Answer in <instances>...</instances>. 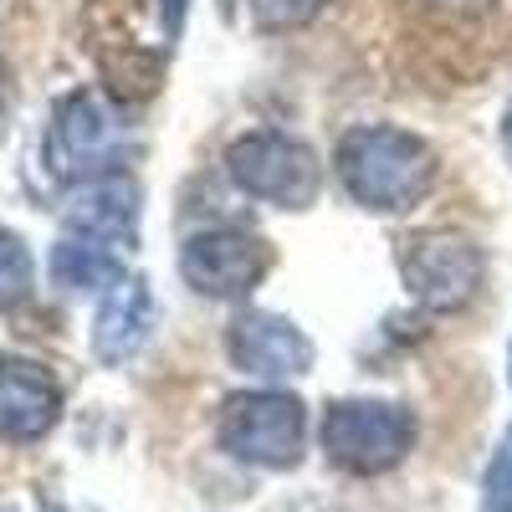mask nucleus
I'll list each match as a JSON object with an SVG mask.
<instances>
[{
	"label": "nucleus",
	"instance_id": "nucleus-1",
	"mask_svg": "<svg viewBox=\"0 0 512 512\" xmlns=\"http://www.w3.org/2000/svg\"><path fill=\"white\" fill-rule=\"evenodd\" d=\"M349 200L374 216H405L436 185V154L400 123H354L333 149Z\"/></svg>",
	"mask_w": 512,
	"mask_h": 512
},
{
	"label": "nucleus",
	"instance_id": "nucleus-15",
	"mask_svg": "<svg viewBox=\"0 0 512 512\" xmlns=\"http://www.w3.org/2000/svg\"><path fill=\"white\" fill-rule=\"evenodd\" d=\"M482 512H512V425L502 431L487 472H482Z\"/></svg>",
	"mask_w": 512,
	"mask_h": 512
},
{
	"label": "nucleus",
	"instance_id": "nucleus-19",
	"mask_svg": "<svg viewBox=\"0 0 512 512\" xmlns=\"http://www.w3.org/2000/svg\"><path fill=\"white\" fill-rule=\"evenodd\" d=\"M497 139H502V154H507V164H512V103L502 108V123H497Z\"/></svg>",
	"mask_w": 512,
	"mask_h": 512
},
{
	"label": "nucleus",
	"instance_id": "nucleus-18",
	"mask_svg": "<svg viewBox=\"0 0 512 512\" xmlns=\"http://www.w3.org/2000/svg\"><path fill=\"white\" fill-rule=\"evenodd\" d=\"M431 6H441V11H461V16H477V11L492 6V0H431Z\"/></svg>",
	"mask_w": 512,
	"mask_h": 512
},
{
	"label": "nucleus",
	"instance_id": "nucleus-5",
	"mask_svg": "<svg viewBox=\"0 0 512 512\" xmlns=\"http://www.w3.org/2000/svg\"><path fill=\"white\" fill-rule=\"evenodd\" d=\"M123 159V118L118 108L93 93L77 88L52 108V128H47V169L62 185H88L103 175H118Z\"/></svg>",
	"mask_w": 512,
	"mask_h": 512
},
{
	"label": "nucleus",
	"instance_id": "nucleus-3",
	"mask_svg": "<svg viewBox=\"0 0 512 512\" xmlns=\"http://www.w3.org/2000/svg\"><path fill=\"white\" fill-rule=\"evenodd\" d=\"M323 451L349 477H384L415 451L420 420L395 400H333L323 410Z\"/></svg>",
	"mask_w": 512,
	"mask_h": 512
},
{
	"label": "nucleus",
	"instance_id": "nucleus-17",
	"mask_svg": "<svg viewBox=\"0 0 512 512\" xmlns=\"http://www.w3.org/2000/svg\"><path fill=\"white\" fill-rule=\"evenodd\" d=\"M11 108H16V82H11V67L0 62V128H6Z\"/></svg>",
	"mask_w": 512,
	"mask_h": 512
},
{
	"label": "nucleus",
	"instance_id": "nucleus-12",
	"mask_svg": "<svg viewBox=\"0 0 512 512\" xmlns=\"http://www.w3.org/2000/svg\"><path fill=\"white\" fill-rule=\"evenodd\" d=\"M47 272L62 292H103L123 277V256L88 236H62L47 256Z\"/></svg>",
	"mask_w": 512,
	"mask_h": 512
},
{
	"label": "nucleus",
	"instance_id": "nucleus-20",
	"mask_svg": "<svg viewBox=\"0 0 512 512\" xmlns=\"http://www.w3.org/2000/svg\"><path fill=\"white\" fill-rule=\"evenodd\" d=\"M507 379H512V349H507Z\"/></svg>",
	"mask_w": 512,
	"mask_h": 512
},
{
	"label": "nucleus",
	"instance_id": "nucleus-9",
	"mask_svg": "<svg viewBox=\"0 0 512 512\" xmlns=\"http://www.w3.org/2000/svg\"><path fill=\"white\" fill-rule=\"evenodd\" d=\"M159 308H154V292L144 277L123 272L113 287L98 292V313H93V354L98 364L118 369L134 354H144V344L154 338Z\"/></svg>",
	"mask_w": 512,
	"mask_h": 512
},
{
	"label": "nucleus",
	"instance_id": "nucleus-13",
	"mask_svg": "<svg viewBox=\"0 0 512 512\" xmlns=\"http://www.w3.org/2000/svg\"><path fill=\"white\" fill-rule=\"evenodd\" d=\"M36 287V262H31V246L0 226V313L21 308Z\"/></svg>",
	"mask_w": 512,
	"mask_h": 512
},
{
	"label": "nucleus",
	"instance_id": "nucleus-10",
	"mask_svg": "<svg viewBox=\"0 0 512 512\" xmlns=\"http://www.w3.org/2000/svg\"><path fill=\"white\" fill-rule=\"evenodd\" d=\"M62 415L57 379L31 359H0V441H41Z\"/></svg>",
	"mask_w": 512,
	"mask_h": 512
},
{
	"label": "nucleus",
	"instance_id": "nucleus-16",
	"mask_svg": "<svg viewBox=\"0 0 512 512\" xmlns=\"http://www.w3.org/2000/svg\"><path fill=\"white\" fill-rule=\"evenodd\" d=\"M185 11H190V0H159V26H164L169 47H175V36L185 31Z\"/></svg>",
	"mask_w": 512,
	"mask_h": 512
},
{
	"label": "nucleus",
	"instance_id": "nucleus-4",
	"mask_svg": "<svg viewBox=\"0 0 512 512\" xmlns=\"http://www.w3.org/2000/svg\"><path fill=\"white\" fill-rule=\"evenodd\" d=\"M226 175L241 195L277 205V210H308L323 195V164L318 154L282 128H251L231 139L226 149Z\"/></svg>",
	"mask_w": 512,
	"mask_h": 512
},
{
	"label": "nucleus",
	"instance_id": "nucleus-7",
	"mask_svg": "<svg viewBox=\"0 0 512 512\" xmlns=\"http://www.w3.org/2000/svg\"><path fill=\"white\" fill-rule=\"evenodd\" d=\"M267 272H272V246L267 236L246 226H205L180 246L185 287H195L200 297H216V303H241L251 287H262Z\"/></svg>",
	"mask_w": 512,
	"mask_h": 512
},
{
	"label": "nucleus",
	"instance_id": "nucleus-2",
	"mask_svg": "<svg viewBox=\"0 0 512 512\" xmlns=\"http://www.w3.org/2000/svg\"><path fill=\"white\" fill-rule=\"evenodd\" d=\"M216 441L226 456H236L241 466H262V472H287L303 461L308 446V410L297 395L277 390H236L221 400L216 415Z\"/></svg>",
	"mask_w": 512,
	"mask_h": 512
},
{
	"label": "nucleus",
	"instance_id": "nucleus-14",
	"mask_svg": "<svg viewBox=\"0 0 512 512\" xmlns=\"http://www.w3.org/2000/svg\"><path fill=\"white\" fill-rule=\"evenodd\" d=\"M328 6H333V0H246L251 26L267 31V36H282V31L308 26V21H318Z\"/></svg>",
	"mask_w": 512,
	"mask_h": 512
},
{
	"label": "nucleus",
	"instance_id": "nucleus-6",
	"mask_svg": "<svg viewBox=\"0 0 512 512\" xmlns=\"http://www.w3.org/2000/svg\"><path fill=\"white\" fill-rule=\"evenodd\" d=\"M400 277L425 313H461L466 303H477V292L487 282V256L461 231H446V226L420 231L405 241Z\"/></svg>",
	"mask_w": 512,
	"mask_h": 512
},
{
	"label": "nucleus",
	"instance_id": "nucleus-11",
	"mask_svg": "<svg viewBox=\"0 0 512 512\" xmlns=\"http://www.w3.org/2000/svg\"><path fill=\"white\" fill-rule=\"evenodd\" d=\"M62 221H67V236H88L113 251L134 246L139 241V185L128 175H103V180L77 185Z\"/></svg>",
	"mask_w": 512,
	"mask_h": 512
},
{
	"label": "nucleus",
	"instance_id": "nucleus-8",
	"mask_svg": "<svg viewBox=\"0 0 512 512\" xmlns=\"http://www.w3.org/2000/svg\"><path fill=\"white\" fill-rule=\"evenodd\" d=\"M226 354L241 374L262 379V384H282V379H303L318 359L313 338L297 328L292 318L282 313H267V308H246L231 318L226 328Z\"/></svg>",
	"mask_w": 512,
	"mask_h": 512
}]
</instances>
